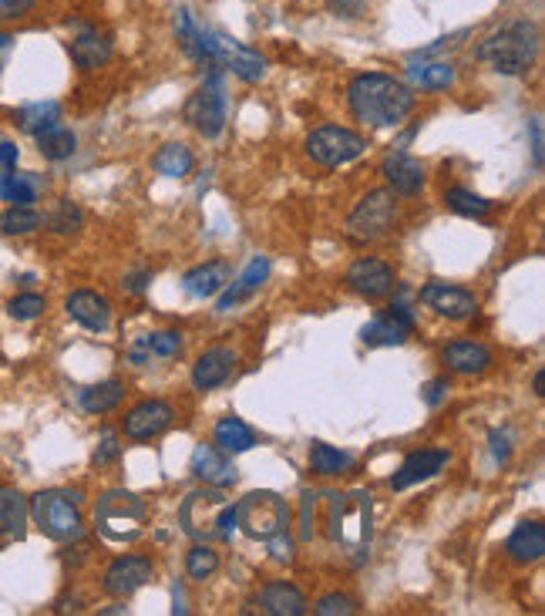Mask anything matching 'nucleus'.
<instances>
[{"mask_svg": "<svg viewBox=\"0 0 545 616\" xmlns=\"http://www.w3.org/2000/svg\"><path fill=\"white\" fill-rule=\"evenodd\" d=\"M27 529V499L14 489H0V536L24 539Z\"/></svg>", "mask_w": 545, "mask_h": 616, "instance_id": "obj_30", "label": "nucleus"}, {"mask_svg": "<svg viewBox=\"0 0 545 616\" xmlns=\"http://www.w3.org/2000/svg\"><path fill=\"white\" fill-rule=\"evenodd\" d=\"M381 176H384L387 189H391L394 196H418V192L424 189V182H428V172H424V165L414 159V155H408V152L384 155Z\"/></svg>", "mask_w": 545, "mask_h": 616, "instance_id": "obj_18", "label": "nucleus"}, {"mask_svg": "<svg viewBox=\"0 0 545 616\" xmlns=\"http://www.w3.org/2000/svg\"><path fill=\"white\" fill-rule=\"evenodd\" d=\"M149 351L155 357H175L182 351V334L179 330H155L149 334Z\"/></svg>", "mask_w": 545, "mask_h": 616, "instance_id": "obj_42", "label": "nucleus"}, {"mask_svg": "<svg viewBox=\"0 0 545 616\" xmlns=\"http://www.w3.org/2000/svg\"><path fill=\"white\" fill-rule=\"evenodd\" d=\"M441 361L448 364V371L468 374L471 378V374H485L495 357L485 344H478V340H451L445 351H441Z\"/></svg>", "mask_w": 545, "mask_h": 616, "instance_id": "obj_22", "label": "nucleus"}, {"mask_svg": "<svg viewBox=\"0 0 545 616\" xmlns=\"http://www.w3.org/2000/svg\"><path fill=\"white\" fill-rule=\"evenodd\" d=\"M445 394H448V378H434L424 384V391H421V398L428 408H438L441 401H445Z\"/></svg>", "mask_w": 545, "mask_h": 616, "instance_id": "obj_48", "label": "nucleus"}, {"mask_svg": "<svg viewBox=\"0 0 545 616\" xmlns=\"http://www.w3.org/2000/svg\"><path fill=\"white\" fill-rule=\"evenodd\" d=\"M260 610L270 616H303L307 613V596H303L293 583H266L260 590Z\"/></svg>", "mask_w": 545, "mask_h": 616, "instance_id": "obj_26", "label": "nucleus"}, {"mask_svg": "<svg viewBox=\"0 0 545 616\" xmlns=\"http://www.w3.org/2000/svg\"><path fill=\"white\" fill-rule=\"evenodd\" d=\"M448 465V452L445 448H421V452H411L408 458L401 462V468L391 475V489L394 492H404L418 482H428Z\"/></svg>", "mask_w": 545, "mask_h": 616, "instance_id": "obj_20", "label": "nucleus"}, {"mask_svg": "<svg viewBox=\"0 0 545 616\" xmlns=\"http://www.w3.org/2000/svg\"><path fill=\"white\" fill-rule=\"evenodd\" d=\"M256 445V431L246 425L243 418H219L216 425V448H223L226 455H243Z\"/></svg>", "mask_w": 545, "mask_h": 616, "instance_id": "obj_31", "label": "nucleus"}, {"mask_svg": "<svg viewBox=\"0 0 545 616\" xmlns=\"http://www.w3.org/2000/svg\"><path fill=\"white\" fill-rule=\"evenodd\" d=\"M330 539L344 546L347 553L367 556L374 536V495L364 489L330 495Z\"/></svg>", "mask_w": 545, "mask_h": 616, "instance_id": "obj_4", "label": "nucleus"}, {"mask_svg": "<svg viewBox=\"0 0 545 616\" xmlns=\"http://www.w3.org/2000/svg\"><path fill=\"white\" fill-rule=\"evenodd\" d=\"M64 310H68V317L75 324L91 330V334H101V330L112 327V303L95 290H75L68 303H64Z\"/></svg>", "mask_w": 545, "mask_h": 616, "instance_id": "obj_21", "label": "nucleus"}, {"mask_svg": "<svg viewBox=\"0 0 545 616\" xmlns=\"http://www.w3.org/2000/svg\"><path fill=\"white\" fill-rule=\"evenodd\" d=\"M81 492H64V489H48L38 492L27 505L34 526L54 542H75L85 536V519H81Z\"/></svg>", "mask_w": 545, "mask_h": 616, "instance_id": "obj_5", "label": "nucleus"}, {"mask_svg": "<svg viewBox=\"0 0 545 616\" xmlns=\"http://www.w3.org/2000/svg\"><path fill=\"white\" fill-rule=\"evenodd\" d=\"M189 468L202 485H212V489H229V485L239 482V468L233 465V458H229L223 448L206 445V441L196 445Z\"/></svg>", "mask_w": 545, "mask_h": 616, "instance_id": "obj_17", "label": "nucleus"}, {"mask_svg": "<svg viewBox=\"0 0 545 616\" xmlns=\"http://www.w3.org/2000/svg\"><path fill=\"white\" fill-rule=\"evenodd\" d=\"M122 398H125L122 381H101V384H91V388L78 391V404L88 415H108V411H115L118 404H122Z\"/></svg>", "mask_w": 545, "mask_h": 616, "instance_id": "obj_29", "label": "nucleus"}, {"mask_svg": "<svg viewBox=\"0 0 545 616\" xmlns=\"http://www.w3.org/2000/svg\"><path fill=\"white\" fill-rule=\"evenodd\" d=\"M179 526L196 542L233 539L236 532V502L226 499V489H196L179 505Z\"/></svg>", "mask_w": 545, "mask_h": 616, "instance_id": "obj_3", "label": "nucleus"}, {"mask_svg": "<svg viewBox=\"0 0 545 616\" xmlns=\"http://www.w3.org/2000/svg\"><path fill=\"white\" fill-rule=\"evenodd\" d=\"M0 199L14 202V206H31V202L38 199V189H34V182L27 176L4 172V179H0Z\"/></svg>", "mask_w": 545, "mask_h": 616, "instance_id": "obj_40", "label": "nucleus"}, {"mask_svg": "<svg viewBox=\"0 0 545 616\" xmlns=\"http://www.w3.org/2000/svg\"><path fill=\"white\" fill-rule=\"evenodd\" d=\"M182 287H186V293H192V297H199V300L219 297V293L229 287V263L212 260V263L196 266V270H189L186 277H182Z\"/></svg>", "mask_w": 545, "mask_h": 616, "instance_id": "obj_25", "label": "nucleus"}, {"mask_svg": "<svg viewBox=\"0 0 545 616\" xmlns=\"http://www.w3.org/2000/svg\"><path fill=\"white\" fill-rule=\"evenodd\" d=\"M418 297L424 307L448 320H471L478 314V297L465 287H455V283H424Z\"/></svg>", "mask_w": 545, "mask_h": 616, "instance_id": "obj_14", "label": "nucleus"}, {"mask_svg": "<svg viewBox=\"0 0 545 616\" xmlns=\"http://www.w3.org/2000/svg\"><path fill=\"white\" fill-rule=\"evenodd\" d=\"M41 223H48V229H54V233H61V236H75L81 223H85V216H81V209L75 202L61 199V202H54V209L41 219Z\"/></svg>", "mask_w": 545, "mask_h": 616, "instance_id": "obj_38", "label": "nucleus"}, {"mask_svg": "<svg viewBox=\"0 0 545 616\" xmlns=\"http://www.w3.org/2000/svg\"><path fill=\"white\" fill-rule=\"evenodd\" d=\"M445 202L451 213L458 216H468V219H485L488 213H492V202H488L485 196H478V192H471L465 186H455L445 192Z\"/></svg>", "mask_w": 545, "mask_h": 616, "instance_id": "obj_36", "label": "nucleus"}, {"mask_svg": "<svg viewBox=\"0 0 545 616\" xmlns=\"http://www.w3.org/2000/svg\"><path fill=\"white\" fill-rule=\"evenodd\" d=\"M266 546H270V556H273V563H283V566H290L293 559H297V546H293V539H290V532H276V536L266 539Z\"/></svg>", "mask_w": 545, "mask_h": 616, "instance_id": "obj_44", "label": "nucleus"}, {"mask_svg": "<svg viewBox=\"0 0 545 616\" xmlns=\"http://www.w3.org/2000/svg\"><path fill=\"white\" fill-rule=\"evenodd\" d=\"M38 139V149L44 159H51V162H64V159H71L78 149V135L71 132V128H64V125H51V128H44L41 135H34Z\"/></svg>", "mask_w": 545, "mask_h": 616, "instance_id": "obj_34", "label": "nucleus"}, {"mask_svg": "<svg viewBox=\"0 0 545 616\" xmlns=\"http://www.w3.org/2000/svg\"><path fill=\"white\" fill-rule=\"evenodd\" d=\"M408 78L414 81V85H421L424 91H441V88L455 85L458 71L451 61H431V64H411Z\"/></svg>", "mask_w": 545, "mask_h": 616, "instance_id": "obj_35", "label": "nucleus"}, {"mask_svg": "<svg viewBox=\"0 0 545 616\" xmlns=\"http://www.w3.org/2000/svg\"><path fill=\"white\" fill-rule=\"evenodd\" d=\"M313 613L317 616H350V613H357V603L344 593H330V596H323V600H317Z\"/></svg>", "mask_w": 545, "mask_h": 616, "instance_id": "obj_43", "label": "nucleus"}, {"mask_svg": "<svg viewBox=\"0 0 545 616\" xmlns=\"http://www.w3.org/2000/svg\"><path fill=\"white\" fill-rule=\"evenodd\" d=\"M542 34L532 21H508L475 48V58L498 75H525L539 58Z\"/></svg>", "mask_w": 545, "mask_h": 616, "instance_id": "obj_2", "label": "nucleus"}, {"mask_svg": "<svg viewBox=\"0 0 545 616\" xmlns=\"http://www.w3.org/2000/svg\"><path fill=\"white\" fill-rule=\"evenodd\" d=\"M71 61L78 64L81 71H95V68H105L112 61V41L98 31H81L75 41H71Z\"/></svg>", "mask_w": 545, "mask_h": 616, "instance_id": "obj_27", "label": "nucleus"}, {"mask_svg": "<svg viewBox=\"0 0 545 616\" xmlns=\"http://www.w3.org/2000/svg\"><path fill=\"white\" fill-rule=\"evenodd\" d=\"M529 132H532V159H535V169H542V122L539 118H532L529 122Z\"/></svg>", "mask_w": 545, "mask_h": 616, "instance_id": "obj_51", "label": "nucleus"}, {"mask_svg": "<svg viewBox=\"0 0 545 616\" xmlns=\"http://www.w3.org/2000/svg\"><path fill=\"white\" fill-rule=\"evenodd\" d=\"M364 152L367 139L344 125H320L307 135V155L323 169H340V165L360 159Z\"/></svg>", "mask_w": 545, "mask_h": 616, "instance_id": "obj_10", "label": "nucleus"}, {"mask_svg": "<svg viewBox=\"0 0 545 616\" xmlns=\"http://www.w3.org/2000/svg\"><path fill=\"white\" fill-rule=\"evenodd\" d=\"M152 169L165 179H186L192 176V169H196V159H192V152L182 142H169L155 152Z\"/></svg>", "mask_w": 545, "mask_h": 616, "instance_id": "obj_28", "label": "nucleus"}, {"mask_svg": "<svg viewBox=\"0 0 545 616\" xmlns=\"http://www.w3.org/2000/svg\"><path fill=\"white\" fill-rule=\"evenodd\" d=\"M488 441H492L495 462H508V455H512V431H508V428H495L492 435H488Z\"/></svg>", "mask_w": 545, "mask_h": 616, "instance_id": "obj_47", "label": "nucleus"}, {"mask_svg": "<svg viewBox=\"0 0 545 616\" xmlns=\"http://www.w3.org/2000/svg\"><path fill=\"white\" fill-rule=\"evenodd\" d=\"M182 118L196 128L202 139H219V135H223L226 118H229V101H226V88H223L219 71H212V75L192 91L186 108H182Z\"/></svg>", "mask_w": 545, "mask_h": 616, "instance_id": "obj_9", "label": "nucleus"}, {"mask_svg": "<svg viewBox=\"0 0 545 616\" xmlns=\"http://www.w3.org/2000/svg\"><path fill=\"white\" fill-rule=\"evenodd\" d=\"M14 122L27 135H41L44 128L61 122V105L58 101H34V105H24L21 112L14 115Z\"/></svg>", "mask_w": 545, "mask_h": 616, "instance_id": "obj_33", "label": "nucleus"}, {"mask_svg": "<svg viewBox=\"0 0 545 616\" xmlns=\"http://www.w3.org/2000/svg\"><path fill=\"white\" fill-rule=\"evenodd\" d=\"M236 371V351L233 347H209L192 364V388L196 391H216L233 378Z\"/></svg>", "mask_w": 545, "mask_h": 616, "instance_id": "obj_19", "label": "nucleus"}, {"mask_svg": "<svg viewBox=\"0 0 545 616\" xmlns=\"http://www.w3.org/2000/svg\"><path fill=\"white\" fill-rule=\"evenodd\" d=\"M290 505H286L283 495H276L270 489L249 492L236 502V526L246 532L249 539L266 542L276 532L290 529Z\"/></svg>", "mask_w": 545, "mask_h": 616, "instance_id": "obj_7", "label": "nucleus"}, {"mask_svg": "<svg viewBox=\"0 0 545 616\" xmlns=\"http://www.w3.org/2000/svg\"><path fill=\"white\" fill-rule=\"evenodd\" d=\"M149 283H152V270H138V273H128V277L122 280V290L138 297V293H145Z\"/></svg>", "mask_w": 545, "mask_h": 616, "instance_id": "obj_49", "label": "nucleus"}, {"mask_svg": "<svg viewBox=\"0 0 545 616\" xmlns=\"http://www.w3.org/2000/svg\"><path fill=\"white\" fill-rule=\"evenodd\" d=\"M186 573H189V579H196V583H202V579H209V576L219 573V553L209 546V542H196V546L189 549Z\"/></svg>", "mask_w": 545, "mask_h": 616, "instance_id": "obj_37", "label": "nucleus"}, {"mask_svg": "<svg viewBox=\"0 0 545 616\" xmlns=\"http://www.w3.org/2000/svg\"><path fill=\"white\" fill-rule=\"evenodd\" d=\"M209 41H212V61H216L219 68L233 71L239 81L256 85V81L266 78V58L263 54H256L253 48H246V44H239L236 38L219 34V31H212Z\"/></svg>", "mask_w": 545, "mask_h": 616, "instance_id": "obj_11", "label": "nucleus"}, {"mask_svg": "<svg viewBox=\"0 0 545 616\" xmlns=\"http://www.w3.org/2000/svg\"><path fill=\"white\" fill-rule=\"evenodd\" d=\"M41 226V213L34 206H14L0 216V233L7 236H27Z\"/></svg>", "mask_w": 545, "mask_h": 616, "instance_id": "obj_39", "label": "nucleus"}, {"mask_svg": "<svg viewBox=\"0 0 545 616\" xmlns=\"http://www.w3.org/2000/svg\"><path fill=\"white\" fill-rule=\"evenodd\" d=\"M542 384H545V371H535V378H532V394H535V398H542Z\"/></svg>", "mask_w": 545, "mask_h": 616, "instance_id": "obj_54", "label": "nucleus"}, {"mask_svg": "<svg viewBox=\"0 0 545 616\" xmlns=\"http://www.w3.org/2000/svg\"><path fill=\"white\" fill-rule=\"evenodd\" d=\"M414 91L401 78L384 71H367L347 85L350 115L367 128H397L414 112Z\"/></svg>", "mask_w": 545, "mask_h": 616, "instance_id": "obj_1", "label": "nucleus"}, {"mask_svg": "<svg viewBox=\"0 0 545 616\" xmlns=\"http://www.w3.org/2000/svg\"><path fill=\"white\" fill-rule=\"evenodd\" d=\"M327 11L340 21H357L367 11V0H327Z\"/></svg>", "mask_w": 545, "mask_h": 616, "instance_id": "obj_46", "label": "nucleus"}, {"mask_svg": "<svg viewBox=\"0 0 545 616\" xmlns=\"http://www.w3.org/2000/svg\"><path fill=\"white\" fill-rule=\"evenodd\" d=\"M38 0H0V17H24L34 11Z\"/></svg>", "mask_w": 545, "mask_h": 616, "instance_id": "obj_50", "label": "nucleus"}, {"mask_svg": "<svg viewBox=\"0 0 545 616\" xmlns=\"http://www.w3.org/2000/svg\"><path fill=\"white\" fill-rule=\"evenodd\" d=\"M0 165H4V172H14V165H17V145L14 142H0Z\"/></svg>", "mask_w": 545, "mask_h": 616, "instance_id": "obj_52", "label": "nucleus"}, {"mask_svg": "<svg viewBox=\"0 0 545 616\" xmlns=\"http://www.w3.org/2000/svg\"><path fill=\"white\" fill-rule=\"evenodd\" d=\"M7 41H11V38H7V34H4V31H0V48H4V44H7Z\"/></svg>", "mask_w": 545, "mask_h": 616, "instance_id": "obj_55", "label": "nucleus"}, {"mask_svg": "<svg viewBox=\"0 0 545 616\" xmlns=\"http://www.w3.org/2000/svg\"><path fill=\"white\" fill-rule=\"evenodd\" d=\"M118 455H122V441H118L115 431H105L101 441H98V448H95V465L98 468L112 465V462H118Z\"/></svg>", "mask_w": 545, "mask_h": 616, "instance_id": "obj_45", "label": "nucleus"}, {"mask_svg": "<svg viewBox=\"0 0 545 616\" xmlns=\"http://www.w3.org/2000/svg\"><path fill=\"white\" fill-rule=\"evenodd\" d=\"M44 297L41 293H21V297H14L11 303H7V314H11L14 320H38L44 314Z\"/></svg>", "mask_w": 545, "mask_h": 616, "instance_id": "obj_41", "label": "nucleus"}, {"mask_svg": "<svg viewBox=\"0 0 545 616\" xmlns=\"http://www.w3.org/2000/svg\"><path fill=\"white\" fill-rule=\"evenodd\" d=\"M414 334V314L404 300H394L384 314H377L371 324H364L360 340L367 347H401Z\"/></svg>", "mask_w": 545, "mask_h": 616, "instance_id": "obj_12", "label": "nucleus"}, {"mask_svg": "<svg viewBox=\"0 0 545 616\" xmlns=\"http://www.w3.org/2000/svg\"><path fill=\"white\" fill-rule=\"evenodd\" d=\"M344 283L357 297L364 300H384L387 293L394 290V270L384 260H374V256H364V260H354L347 266Z\"/></svg>", "mask_w": 545, "mask_h": 616, "instance_id": "obj_16", "label": "nucleus"}, {"mask_svg": "<svg viewBox=\"0 0 545 616\" xmlns=\"http://www.w3.org/2000/svg\"><path fill=\"white\" fill-rule=\"evenodd\" d=\"M145 502L135 492L112 489L105 492L95 505V526L105 539L112 542H132L142 536V522H145Z\"/></svg>", "mask_w": 545, "mask_h": 616, "instance_id": "obj_8", "label": "nucleus"}, {"mask_svg": "<svg viewBox=\"0 0 545 616\" xmlns=\"http://www.w3.org/2000/svg\"><path fill=\"white\" fill-rule=\"evenodd\" d=\"M394 223H397V196L384 186V189H371L354 209H350L344 233H347L350 243L367 246V243L384 239L387 233H391Z\"/></svg>", "mask_w": 545, "mask_h": 616, "instance_id": "obj_6", "label": "nucleus"}, {"mask_svg": "<svg viewBox=\"0 0 545 616\" xmlns=\"http://www.w3.org/2000/svg\"><path fill=\"white\" fill-rule=\"evenodd\" d=\"M152 357V351H149V337H142L138 340V344L132 347V351H128V361L132 364H145Z\"/></svg>", "mask_w": 545, "mask_h": 616, "instance_id": "obj_53", "label": "nucleus"}, {"mask_svg": "<svg viewBox=\"0 0 545 616\" xmlns=\"http://www.w3.org/2000/svg\"><path fill=\"white\" fill-rule=\"evenodd\" d=\"M155 566L149 556H118L112 566L105 569V593L115 596V600H125L142 590L145 583H152Z\"/></svg>", "mask_w": 545, "mask_h": 616, "instance_id": "obj_15", "label": "nucleus"}, {"mask_svg": "<svg viewBox=\"0 0 545 616\" xmlns=\"http://www.w3.org/2000/svg\"><path fill=\"white\" fill-rule=\"evenodd\" d=\"M505 553L512 563H519V566L539 563V559L545 556V526L542 522H522V526H515V532L505 542Z\"/></svg>", "mask_w": 545, "mask_h": 616, "instance_id": "obj_24", "label": "nucleus"}, {"mask_svg": "<svg viewBox=\"0 0 545 616\" xmlns=\"http://www.w3.org/2000/svg\"><path fill=\"white\" fill-rule=\"evenodd\" d=\"M172 421H175V408L169 401L145 398L135 408H128V415L122 418V431L132 441H149V438H159L162 431H169Z\"/></svg>", "mask_w": 545, "mask_h": 616, "instance_id": "obj_13", "label": "nucleus"}, {"mask_svg": "<svg viewBox=\"0 0 545 616\" xmlns=\"http://www.w3.org/2000/svg\"><path fill=\"white\" fill-rule=\"evenodd\" d=\"M350 465H354V455H350V452H340V448L327 445V441H313V445H310V468H313V475L337 478V475H344Z\"/></svg>", "mask_w": 545, "mask_h": 616, "instance_id": "obj_32", "label": "nucleus"}, {"mask_svg": "<svg viewBox=\"0 0 545 616\" xmlns=\"http://www.w3.org/2000/svg\"><path fill=\"white\" fill-rule=\"evenodd\" d=\"M266 277H270V260H266V256H253V260L246 263V270L239 273V280L223 293V297H219L216 314H229L236 303H243V300L253 297V293H260Z\"/></svg>", "mask_w": 545, "mask_h": 616, "instance_id": "obj_23", "label": "nucleus"}]
</instances>
